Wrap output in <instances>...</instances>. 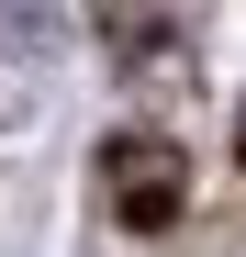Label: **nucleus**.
I'll list each match as a JSON object with an SVG mask.
<instances>
[{
	"mask_svg": "<svg viewBox=\"0 0 246 257\" xmlns=\"http://www.w3.org/2000/svg\"><path fill=\"white\" fill-rule=\"evenodd\" d=\"M0 34H12V45H34V56H56V45H67V23L45 12V0H0Z\"/></svg>",
	"mask_w": 246,
	"mask_h": 257,
	"instance_id": "f03ea898",
	"label": "nucleus"
},
{
	"mask_svg": "<svg viewBox=\"0 0 246 257\" xmlns=\"http://www.w3.org/2000/svg\"><path fill=\"white\" fill-rule=\"evenodd\" d=\"M101 190H112V212L135 235H157V224H179V201H190V157L168 135H112L101 146Z\"/></svg>",
	"mask_w": 246,
	"mask_h": 257,
	"instance_id": "f257e3e1",
	"label": "nucleus"
},
{
	"mask_svg": "<svg viewBox=\"0 0 246 257\" xmlns=\"http://www.w3.org/2000/svg\"><path fill=\"white\" fill-rule=\"evenodd\" d=\"M235 135H246V123H235Z\"/></svg>",
	"mask_w": 246,
	"mask_h": 257,
	"instance_id": "7ed1b4c3",
	"label": "nucleus"
}]
</instances>
